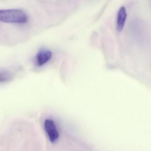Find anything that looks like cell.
<instances>
[{"label":"cell","instance_id":"cell-1","mask_svg":"<svg viewBox=\"0 0 151 151\" xmlns=\"http://www.w3.org/2000/svg\"><path fill=\"white\" fill-rule=\"evenodd\" d=\"M28 17L25 12L19 9H0V21L7 23L25 24Z\"/></svg>","mask_w":151,"mask_h":151},{"label":"cell","instance_id":"cell-2","mask_svg":"<svg viewBox=\"0 0 151 151\" xmlns=\"http://www.w3.org/2000/svg\"><path fill=\"white\" fill-rule=\"evenodd\" d=\"M45 129L51 142H55L59 137L58 132L57 130L54 121L48 119L45 122Z\"/></svg>","mask_w":151,"mask_h":151},{"label":"cell","instance_id":"cell-3","mask_svg":"<svg viewBox=\"0 0 151 151\" xmlns=\"http://www.w3.org/2000/svg\"><path fill=\"white\" fill-rule=\"evenodd\" d=\"M52 56V53L50 51L42 50L38 52L36 56V64L38 66H42L48 62Z\"/></svg>","mask_w":151,"mask_h":151},{"label":"cell","instance_id":"cell-4","mask_svg":"<svg viewBox=\"0 0 151 151\" xmlns=\"http://www.w3.org/2000/svg\"><path fill=\"white\" fill-rule=\"evenodd\" d=\"M127 18V12L126 8L122 6L119 10L117 16V28L119 31H121L123 29L126 23Z\"/></svg>","mask_w":151,"mask_h":151},{"label":"cell","instance_id":"cell-5","mask_svg":"<svg viewBox=\"0 0 151 151\" xmlns=\"http://www.w3.org/2000/svg\"><path fill=\"white\" fill-rule=\"evenodd\" d=\"M12 78V74L10 72L6 71L0 72V83L10 81Z\"/></svg>","mask_w":151,"mask_h":151}]
</instances>
